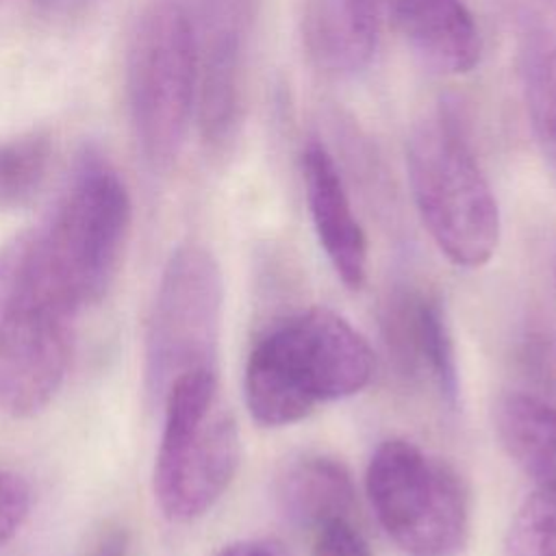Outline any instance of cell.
Instances as JSON below:
<instances>
[{"instance_id":"1","label":"cell","mask_w":556,"mask_h":556,"mask_svg":"<svg viewBox=\"0 0 556 556\" xmlns=\"http://www.w3.org/2000/svg\"><path fill=\"white\" fill-rule=\"evenodd\" d=\"M374 374L365 337L339 313L308 306L278 319L252 345L243 400L265 428L306 419L317 404L361 393Z\"/></svg>"},{"instance_id":"2","label":"cell","mask_w":556,"mask_h":556,"mask_svg":"<svg viewBox=\"0 0 556 556\" xmlns=\"http://www.w3.org/2000/svg\"><path fill=\"white\" fill-rule=\"evenodd\" d=\"M406 178L439 252L463 269L486 265L500 245L502 217L456 102L443 98L408 132Z\"/></svg>"},{"instance_id":"3","label":"cell","mask_w":556,"mask_h":556,"mask_svg":"<svg viewBox=\"0 0 556 556\" xmlns=\"http://www.w3.org/2000/svg\"><path fill=\"white\" fill-rule=\"evenodd\" d=\"M48 274L30 228L0 250V410L30 417L61 389L78 317Z\"/></svg>"},{"instance_id":"4","label":"cell","mask_w":556,"mask_h":556,"mask_svg":"<svg viewBox=\"0 0 556 556\" xmlns=\"http://www.w3.org/2000/svg\"><path fill=\"white\" fill-rule=\"evenodd\" d=\"M130 215V195L117 169L93 146L83 148L52 213L30 228L48 274L78 311L106 295Z\"/></svg>"},{"instance_id":"5","label":"cell","mask_w":556,"mask_h":556,"mask_svg":"<svg viewBox=\"0 0 556 556\" xmlns=\"http://www.w3.org/2000/svg\"><path fill=\"white\" fill-rule=\"evenodd\" d=\"M161 406L154 497L167 519L185 523L208 513L230 486L241 458L239 428L219 397L215 369L178 378Z\"/></svg>"},{"instance_id":"6","label":"cell","mask_w":556,"mask_h":556,"mask_svg":"<svg viewBox=\"0 0 556 556\" xmlns=\"http://www.w3.org/2000/svg\"><path fill=\"white\" fill-rule=\"evenodd\" d=\"M126 98L137 148L154 172L178 159L198 98L195 37L187 0H150L126 54Z\"/></svg>"},{"instance_id":"7","label":"cell","mask_w":556,"mask_h":556,"mask_svg":"<svg viewBox=\"0 0 556 556\" xmlns=\"http://www.w3.org/2000/svg\"><path fill=\"white\" fill-rule=\"evenodd\" d=\"M380 528L406 556H458L471 532L467 489L452 465L406 439L382 441L365 469Z\"/></svg>"},{"instance_id":"8","label":"cell","mask_w":556,"mask_h":556,"mask_svg":"<svg viewBox=\"0 0 556 556\" xmlns=\"http://www.w3.org/2000/svg\"><path fill=\"white\" fill-rule=\"evenodd\" d=\"M224 282L219 263L200 243L178 245L161 274L146 330L143 387L161 406L185 374L215 369Z\"/></svg>"},{"instance_id":"9","label":"cell","mask_w":556,"mask_h":556,"mask_svg":"<svg viewBox=\"0 0 556 556\" xmlns=\"http://www.w3.org/2000/svg\"><path fill=\"white\" fill-rule=\"evenodd\" d=\"M198 61L195 122L206 146L224 148L237 132L254 0H187Z\"/></svg>"},{"instance_id":"10","label":"cell","mask_w":556,"mask_h":556,"mask_svg":"<svg viewBox=\"0 0 556 556\" xmlns=\"http://www.w3.org/2000/svg\"><path fill=\"white\" fill-rule=\"evenodd\" d=\"M302 182L311 224L326 258L348 289H361L367 278V237L341 172L321 141L311 139L302 150Z\"/></svg>"},{"instance_id":"11","label":"cell","mask_w":556,"mask_h":556,"mask_svg":"<svg viewBox=\"0 0 556 556\" xmlns=\"http://www.w3.org/2000/svg\"><path fill=\"white\" fill-rule=\"evenodd\" d=\"M382 15L380 0H306L302 33L308 56L328 74L363 72L374 59Z\"/></svg>"},{"instance_id":"12","label":"cell","mask_w":556,"mask_h":556,"mask_svg":"<svg viewBox=\"0 0 556 556\" xmlns=\"http://www.w3.org/2000/svg\"><path fill=\"white\" fill-rule=\"evenodd\" d=\"M417 54L443 74H469L482 39L465 0H397L391 15Z\"/></svg>"},{"instance_id":"13","label":"cell","mask_w":556,"mask_h":556,"mask_svg":"<svg viewBox=\"0 0 556 556\" xmlns=\"http://www.w3.org/2000/svg\"><path fill=\"white\" fill-rule=\"evenodd\" d=\"M391 341L406 369H424L441 397L458 402V358L445 306L437 295L402 298L389 319Z\"/></svg>"},{"instance_id":"14","label":"cell","mask_w":556,"mask_h":556,"mask_svg":"<svg viewBox=\"0 0 556 556\" xmlns=\"http://www.w3.org/2000/svg\"><path fill=\"white\" fill-rule=\"evenodd\" d=\"M495 434L506 456L541 491L556 495V406L528 393H508L495 404Z\"/></svg>"},{"instance_id":"15","label":"cell","mask_w":556,"mask_h":556,"mask_svg":"<svg viewBox=\"0 0 556 556\" xmlns=\"http://www.w3.org/2000/svg\"><path fill=\"white\" fill-rule=\"evenodd\" d=\"M354 495L348 467L321 454L289 463L278 480V502L285 515L311 530L330 517H350Z\"/></svg>"},{"instance_id":"16","label":"cell","mask_w":556,"mask_h":556,"mask_svg":"<svg viewBox=\"0 0 556 556\" xmlns=\"http://www.w3.org/2000/svg\"><path fill=\"white\" fill-rule=\"evenodd\" d=\"M517 65L534 139L556 180V35L536 17L519 28Z\"/></svg>"},{"instance_id":"17","label":"cell","mask_w":556,"mask_h":556,"mask_svg":"<svg viewBox=\"0 0 556 556\" xmlns=\"http://www.w3.org/2000/svg\"><path fill=\"white\" fill-rule=\"evenodd\" d=\"M52 161V141L43 130L0 139V211L30 204L41 191Z\"/></svg>"},{"instance_id":"18","label":"cell","mask_w":556,"mask_h":556,"mask_svg":"<svg viewBox=\"0 0 556 556\" xmlns=\"http://www.w3.org/2000/svg\"><path fill=\"white\" fill-rule=\"evenodd\" d=\"M504 556H556V495L530 493L515 510Z\"/></svg>"},{"instance_id":"19","label":"cell","mask_w":556,"mask_h":556,"mask_svg":"<svg viewBox=\"0 0 556 556\" xmlns=\"http://www.w3.org/2000/svg\"><path fill=\"white\" fill-rule=\"evenodd\" d=\"M311 532V556H371L365 536L350 517H330Z\"/></svg>"},{"instance_id":"20","label":"cell","mask_w":556,"mask_h":556,"mask_svg":"<svg viewBox=\"0 0 556 556\" xmlns=\"http://www.w3.org/2000/svg\"><path fill=\"white\" fill-rule=\"evenodd\" d=\"M30 513V489L11 469L0 467V545L11 541Z\"/></svg>"},{"instance_id":"21","label":"cell","mask_w":556,"mask_h":556,"mask_svg":"<svg viewBox=\"0 0 556 556\" xmlns=\"http://www.w3.org/2000/svg\"><path fill=\"white\" fill-rule=\"evenodd\" d=\"M33 9L50 22H72L91 11L98 0H30Z\"/></svg>"},{"instance_id":"22","label":"cell","mask_w":556,"mask_h":556,"mask_svg":"<svg viewBox=\"0 0 556 556\" xmlns=\"http://www.w3.org/2000/svg\"><path fill=\"white\" fill-rule=\"evenodd\" d=\"M213 556H278V554L263 541H232L219 547Z\"/></svg>"},{"instance_id":"23","label":"cell","mask_w":556,"mask_h":556,"mask_svg":"<svg viewBox=\"0 0 556 556\" xmlns=\"http://www.w3.org/2000/svg\"><path fill=\"white\" fill-rule=\"evenodd\" d=\"M126 549H128L126 534L122 530H111L93 545V549L87 556H126Z\"/></svg>"},{"instance_id":"24","label":"cell","mask_w":556,"mask_h":556,"mask_svg":"<svg viewBox=\"0 0 556 556\" xmlns=\"http://www.w3.org/2000/svg\"><path fill=\"white\" fill-rule=\"evenodd\" d=\"M395 2H397V0H380V4H382V11H384V15H391V11H393Z\"/></svg>"},{"instance_id":"25","label":"cell","mask_w":556,"mask_h":556,"mask_svg":"<svg viewBox=\"0 0 556 556\" xmlns=\"http://www.w3.org/2000/svg\"><path fill=\"white\" fill-rule=\"evenodd\" d=\"M554 280H556V276H554Z\"/></svg>"},{"instance_id":"26","label":"cell","mask_w":556,"mask_h":556,"mask_svg":"<svg viewBox=\"0 0 556 556\" xmlns=\"http://www.w3.org/2000/svg\"><path fill=\"white\" fill-rule=\"evenodd\" d=\"M0 4H2V0H0Z\"/></svg>"}]
</instances>
